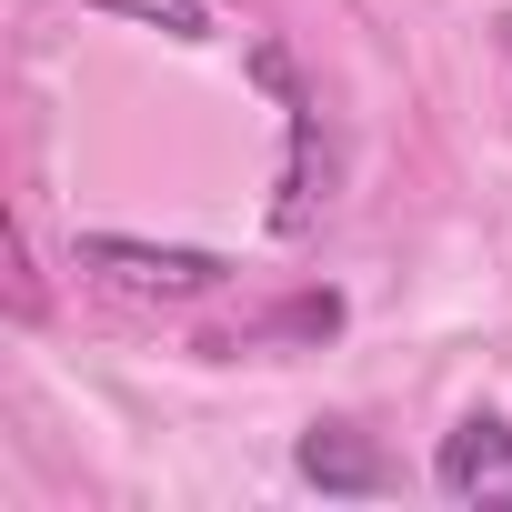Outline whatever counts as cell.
I'll use <instances>...</instances> for the list:
<instances>
[{"instance_id":"6da1fadb","label":"cell","mask_w":512,"mask_h":512,"mask_svg":"<svg viewBox=\"0 0 512 512\" xmlns=\"http://www.w3.org/2000/svg\"><path fill=\"white\" fill-rule=\"evenodd\" d=\"M251 71H262V81L282 91V201H272V231H282V241H302V231L322 221V201H332V141H322V101L302 91V71H292V51H282V41H262V51H251Z\"/></svg>"},{"instance_id":"7a4b0ae2","label":"cell","mask_w":512,"mask_h":512,"mask_svg":"<svg viewBox=\"0 0 512 512\" xmlns=\"http://www.w3.org/2000/svg\"><path fill=\"white\" fill-rule=\"evenodd\" d=\"M71 262H81L91 282L131 292V302H201V292L231 282L221 251H201V241H131V231H81Z\"/></svg>"},{"instance_id":"3957f363","label":"cell","mask_w":512,"mask_h":512,"mask_svg":"<svg viewBox=\"0 0 512 512\" xmlns=\"http://www.w3.org/2000/svg\"><path fill=\"white\" fill-rule=\"evenodd\" d=\"M432 492L462 512H512V422L502 412H462L432 452Z\"/></svg>"},{"instance_id":"277c9868","label":"cell","mask_w":512,"mask_h":512,"mask_svg":"<svg viewBox=\"0 0 512 512\" xmlns=\"http://www.w3.org/2000/svg\"><path fill=\"white\" fill-rule=\"evenodd\" d=\"M292 472H302L312 492H342V502L392 492V462H382V452H372V432H352V422H312V432L292 442Z\"/></svg>"},{"instance_id":"5b68a950","label":"cell","mask_w":512,"mask_h":512,"mask_svg":"<svg viewBox=\"0 0 512 512\" xmlns=\"http://www.w3.org/2000/svg\"><path fill=\"white\" fill-rule=\"evenodd\" d=\"M322 332H342V302H332V292H302V302H282L272 322H241L221 352H262V342H322Z\"/></svg>"},{"instance_id":"8992f818","label":"cell","mask_w":512,"mask_h":512,"mask_svg":"<svg viewBox=\"0 0 512 512\" xmlns=\"http://www.w3.org/2000/svg\"><path fill=\"white\" fill-rule=\"evenodd\" d=\"M111 21H141L161 41H211V0H101Z\"/></svg>"},{"instance_id":"52a82bcc","label":"cell","mask_w":512,"mask_h":512,"mask_svg":"<svg viewBox=\"0 0 512 512\" xmlns=\"http://www.w3.org/2000/svg\"><path fill=\"white\" fill-rule=\"evenodd\" d=\"M492 51H502V61H512V11H492Z\"/></svg>"}]
</instances>
